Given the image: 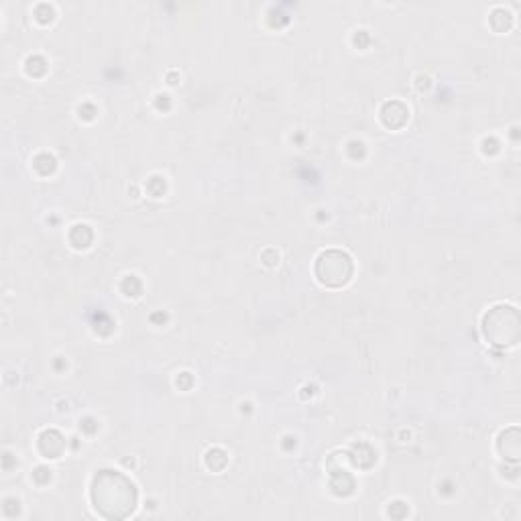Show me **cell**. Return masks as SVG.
<instances>
[{"label": "cell", "mask_w": 521, "mask_h": 521, "mask_svg": "<svg viewBox=\"0 0 521 521\" xmlns=\"http://www.w3.org/2000/svg\"><path fill=\"white\" fill-rule=\"evenodd\" d=\"M92 499L96 509L106 517H125L135 507V487L133 483L114 471H102L96 475L92 485Z\"/></svg>", "instance_id": "1"}, {"label": "cell", "mask_w": 521, "mask_h": 521, "mask_svg": "<svg viewBox=\"0 0 521 521\" xmlns=\"http://www.w3.org/2000/svg\"><path fill=\"white\" fill-rule=\"evenodd\" d=\"M483 332L495 346H511L519 338V314L511 306H495L483 320Z\"/></svg>", "instance_id": "2"}, {"label": "cell", "mask_w": 521, "mask_h": 521, "mask_svg": "<svg viewBox=\"0 0 521 521\" xmlns=\"http://www.w3.org/2000/svg\"><path fill=\"white\" fill-rule=\"evenodd\" d=\"M316 273H318V279L326 285H332V287L344 285L353 275L351 257L340 251H328L318 259Z\"/></svg>", "instance_id": "3"}]
</instances>
